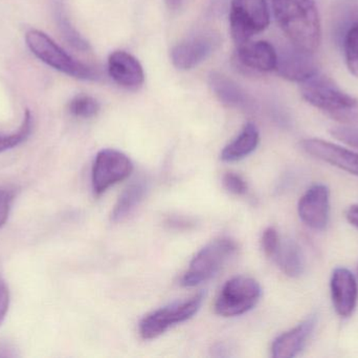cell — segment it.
I'll return each instance as SVG.
<instances>
[{
    "mask_svg": "<svg viewBox=\"0 0 358 358\" xmlns=\"http://www.w3.org/2000/svg\"><path fill=\"white\" fill-rule=\"evenodd\" d=\"M108 73L117 85L126 90H136L144 84V69L140 61L124 50H117L109 56Z\"/></svg>",
    "mask_w": 358,
    "mask_h": 358,
    "instance_id": "obj_13",
    "label": "cell"
},
{
    "mask_svg": "<svg viewBox=\"0 0 358 358\" xmlns=\"http://www.w3.org/2000/svg\"><path fill=\"white\" fill-rule=\"evenodd\" d=\"M25 42L39 60L65 75L81 80H96L100 77L96 69L71 57L50 36L39 29H29L25 33Z\"/></svg>",
    "mask_w": 358,
    "mask_h": 358,
    "instance_id": "obj_3",
    "label": "cell"
},
{
    "mask_svg": "<svg viewBox=\"0 0 358 358\" xmlns=\"http://www.w3.org/2000/svg\"><path fill=\"white\" fill-rule=\"evenodd\" d=\"M204 294H198L185 302L176 303L150 313L140 324V334L144 340H155L178 324L192 319L199 311Z\"/></svg>",
    "mask_w": 358,
    "mask_h": 358,
    "instance_id": "obj_7",
    "label": "cell"
},
{
    "mask_svg": "<svg viewBox=\"0 0 358 358\" xmlns=\"http://www.w3.org/2000/svg\"><path fill=\"white\" fill-rule=\"evenodd\" d=\"M273 14L290 43L315 53L322 41V25L315 0H271Z\"/></svg>",
    "mask_w": 358,
    "mask_h": 358,
    "instance_id": "obj_1",
    "label": "cell"
},
{
    "mask_svg": "<svg viewBox=\"0 0 358 358\" xmlns=\"http://www.w3.org/2000/svg\"><path fill=\"white\" fill-rule=\"evenodd\" d=\"M237 250V243L227 237L210 242L192 260L189 269L181 277V285L195 287L210 281L227 264V261L235 256Z\"/></svg>",
    "mask_w": 358,
    "mask_h": 358,
    "instance_id": "obj_4",
    "label": "cell"
},
{
    "mask_svg": "<svg viewBox=\"0 0 358 358\" xmlns=\"http://www.w3.org/2000/svg\"><path fill=\"white\" fill-rule=\"evenodd\" d=\"M301 220L315 230L327 226L330 214V193L323 184L313 185L301 198L298 206Z\"/></svg>",
    "mask_w": 358,
    "mask_h": 358,
    "instance_id": "obj_11",
    "label": "cell"
},
{
    "mask_svg": "<svg viewBox=\"0 0 358 358\" xmlns=\"http://www.w3.org/2000/svg\"><path fill=\"white\" fill-rule=\"evenodd\" d=\"M330 288L336 313L342 317H351L358 298V286L355 275L348 269H336L330 282Z\"/></svg>",
    "mask_w": 358,
    "mask_h": 358,
    "instance_id": "obj_14",
    "label": "cell"
},
{
    "mask_svg": "<svg viewBox=\"0 0 358 358\" xmlns=\"http://www.w3.org/2000/svg\"><path fill=\"white\" fill-rule=\"evenodd\" d=\"M301 84L303 98L343 125L358 123V99L347 94L328 76L317 71Z\"/></svg>",
    "mask_w": 358,
    "mask_h": 358,
    "instance_id": "obj_2",
    "label": "cell"
},
{
    "mask_svg": "<svg viewBox=\"0 0 358 358\" xmlns=\"http://www.w3.org/2000/svg\"><path fill=\"white\" fill-rule=\"evenodd\" d=\"M344 54L349 71L358 78V21L352 23L345 34Z\"/></svg>",
    "mask_w": 358,
    "mask_h": 358,
    "instance_id": "obj_23",
    "label": "cell"
},
{
    "mask_svg": "<svg viewBox=\"0 0 358 358\" xmlns=\"http://www.w3.org/2000/svg\"><path fill=\"white\" fill-rule=\"evenodd\" d=\"M220 43L218 35L201 33L176 44L171 50V60L178 69H192L208 59Z\"/></svg>",
    "mask_w": 358,
    "mask_h": 358,
    "instance_id": "obj_9",
    "label": "cell"
},
{
    "mask_svg": "<svg viewBox=\"0 0 358 358\" xmlns=\"http://www.w3.org/2000/svg\"><path fill=\"white\" fill-rule=\"evenodd\" d=\"M271 12L266 0H231L229 27L237 46L250 41L256 34L267 29Z\"/></svg>",
    "mask_w": 358,
    "mask_h": 358,
    "instance_id": "obj_5",
    "label": "cell"
},
{
    "mask_svg": "<svg viewBox=\"0 0 358 358\" xmlns=\"http://www.w3.org/2000/svg\"><path fill=\"white\" fill-rule=\"evenodd\" d=\"M208 84L222 104L235 109H248L250 106V97L235 81L223 74L212 71L208 76Z\"/></svg>",
    "mask_w": 358,
    "mask_h": 358,
    "instance_id": "obj_17",
    "label": "cell"
},
{
    "mask_svg": "<svg viewBox=\"0 0 358 358\" xmlns=\"http://www.w3.org/2000/svg\"><path fill=\"white\" fill-rule=\"evenodd\" d=\"M69 111L73 117L90 119L98 115L100 111V103L94 97L77 95L69 102Z\"/></svg>",
    "mask_w": 358,
    "mask_h": 358,
    "instance_id": "obj_24",
    "label": "cell"
},
{
    "mask_svg": "<svg viewBox=\"0 0 358 358\" xmlns=\"http://www.w3.org/2000/svg\"><path fill=\"white\" fill-rule=\"evenodd\" d=\"M34 128V118L31 111L27 109L23 117L22 123L17 132L8 135H0V153L10 151L19 146L31 136Z\"/></svg>",
    "mask_w": 358,
    "mask_h": 358,
    "instance_id": "obj_22",
    "label": "cell"
},
{
    "mask_svg": "<svg viewBox=\"0 0 358 358\" xmlns=\"http://www.w3.org/2000/svg\"><path fill=\"white\" fill-rule=\"evenodd\" d=\"M281 239H280L279 233L277 229L273 227H268L265 229L261 239V245H262L263 252L268 258L275 259L279 249Z\"/></svg>",
    "mask_w": 358,
    "mask_h": 358,
    "instance_id": "obj_25",
    "label": "cell"
},
{
    "mask_svg": "<svg viewBox=\"0 0 358 358\" xmlns=\"http://www.w3.org/2000/svg\"><path fill=\"white\" fill-rule=\"evenodd\" d=\"M50 1H52V11L55 21H56L57 27L65 41L76 50H81V52L90 50V46L88 41L82 37L81 34L76 29L71 21L69 20L63 0H50Z\"/></svg>",
    "mask_w": 358,
    "mask_h": 358,
    "instance_id": "obj_19",
    "label": "cell"
},
{
    "mask_svg": "<svg viewBox=\"0 0 358 358\" xmlns=\"http://www.w3.org/2000/svg\"><path fill=\"white\" fill-rule=\"evenodd\" d=\"M15 357L13 349L8 345H0V357Z\"/></svg>",
    "mask_w": 358,
    "mask_h": 358,
    "instance_id": "obj_32",
    "label": "cell"
},
{
    "mask_svg": "<svg viewBox=\"0 0 358 358\" xmlns=\"http://www.w3.org/2000/svg\"><path fill=\"white\" fill-rule=\"evenodd\" d=\"M10 306V291L6 281L0 277V325L6 319Z\"/></svg>",
    "mask_w": 358,
    "mask_h": 358,
    "instance_id": "obj_29",
    "label": "cell"
},
{
    "mask_svg": "<svg viewBox=\"0 0 358 358\" xmlns=\"http://www.w3.org/2000/svg\"><path fill=\"white\" fill-rule=\"evenodd\" d=\"M223 186L229 193L236 195H243L248 193V184L245 181L239 174H234V172H227L223 177Z\"/></svg>",
    "mask_w": 358,
    "mask_h": 358,
    "instance_id": "obj_27",
    "label": "cell"
},
{
    "mask_svg": "<svg viewBox=\"0 0 358 358\" xmlns=\"http://www.w3.org/2000/svg\"><path fill=\"white\" fill-rule=\"evenodd\" d=\"M166 4H167L168 8L172 11H178L182 8L183 4H185V0H165Z\"/></svg>",
    "mask_w": 358,
    "mask_h": 358,
    "instance_id": "obj_31",
    "label": "cell"
},
{
    "mask_svg": "<svg viewBox=\"0 0 358 358\" xmlns=\"http://www.w3.org/2000/svg\"><path fill=\"white\" fill-rule=\"evenodd\" d=\"M14 198L13 189L0 186V227L3 226L8 220Z\"/></svg>",
    "mask_w": 358,
    "mask_h": 358,
    "instance_id": "obj_28",
    "label": "cell"
},
{
    "mask_svg": "<svg viewBox=\"0 0 358 358\" xmlns=\"http://www.w3.org/2000/svg\"><path fill=\"white\" fill-rule=\"evenodd\" d=\"M147 184L145 181H136L130 184L120 195L119 200L115 203L110 219L113 222L117 223L127 218L136 206L143 201L146 195Z\"/></svg>",
    "mask_w": 358,
    "mask_h": 358,
    "instance_id": "obj_20",
    "label": "cell"
},
{
    "mask_svg": "<svg viewBox=\"0 0 358 358\" xmlns=\"http://www.w3.org/2000/svg\"><path fill=\"white\" fill-rule=\"evenodd\" d=\"M236 61L248 71L258 73L275 71L277 50L267 41H248L238 46Z\"/></svg>",
    "mask_w": 358,
    "mask_h": 358,
    "instance_id": "obj_15",
    "label": "cell"
},
{
    "mask_svg": "<svg viewBox=\"0 0 358 358\" xmlns=\"http://www.w3.org/2000/svg\"><path fill=\"white\" fill-rule=\"evenodd\" d=\"M331 135L343 143L350 145L358 149V126L352 125L336 126L331 130Z\"/></svg>",
    "mask_w": 358,
    "mask_h": 358,
    "instance_id": "obj_26",
    "label": "cell"
},
{
    "mask_svg": "<svg viewBox=\"0 0 358 358\" xmlns=\"http://www.w3.org/2000/svg\"><path fill=\"white\" fill-rule=\"evenodd\" d=\"M134 170L128 156L117 149L99 151L92 166V182L94 195L100 197L107 189L125 180Z\"/></svg>",
    "mask_w": 358,
    "mask_h": 358,
    "instance_id": "obj_8",
    "label": "cell"
},
{
    "mask_svg": "<svg viewBox=\"0 0 358 358\" xmlns=\"http://www.w3.org/2000/svg\"><path fill=\"white\" fill-rule=\"evenodd\" d=\"M308 155L358 177V153L321 139H305L301 143Z\"/></svg>",
    "mask_w": 358,
    "mask_h": 358,
    "instance_id": "obj_12",
    "label": "cell"
},
{
    "mask_svg": "<svg viewBox=\"0 0 358 358\" xmlns=\"http://www.w3.org/2000/svg\"><path fill=\"white\" fill-rule=\"evenodd\" d=\"M260 141L258 128L252 123L244 126L237 138L221 151L220 158L224 162H236L244 159L255 151Z\"/></svg>",
    "mask_w": 358,
    "mask_h": 358,
    "instance_id": "obj_18",
    "label": "cell"
},
{
    "mask_svg": "<svg viewBox=\"0 0 358 358\" xmlns=\"http://www.w3.org/2000/svg\"><path fill=\"white\" fill-rule=\"evenodd\" d=\"M315 326L313 317L306 319L294 329L275 338L271 346V355L275 358L296 357L304 349Z\"/></svg>",
    "mask_w": 358,
    "mask_h": 358,
    "instance_id": "obj_16",
    "label": "cell"
},
{
    "mask_svg": "<svg viewBox=\"0 0 358 358\" xmlns=\"http://www.w3.org/2000/svg\"><path fill=\"white\" fill-rule=\"evenodd\" d=\"M357 271H358V269H357Z\"/></svg>",
    "mask_w": 358,
    "mask_h": 358,
    "instance_id": "obj_33",
    "label": "cell"
},
{
    "mask_svg": "<svg viewBox=\"0 0 358 358\" xmlns=\"http://www.w3.org/2000/svg\"><path fill=\"white\" fill-rule=\"evenodd\" d=\"M347 220L352 226L358 229V204L349 207L348 212H347Z\"/></svg>",
    "mask_w": 358,
    "mask_h": 358,
    "instance_id": "obj_30",
    "label": "cell"
},
{
    "mask_svg": "<svg viewBox=\"0 0 358 358\" xmlns=\"http://www.w3.org/2000/svg\"><path fill=\"white\" fill-rule=\"evenodd\" d=\"M275 260L282 271L288 277H296L302 275L304 268L302 250L292 240H287L283 243L281 242Z\"/></svg>",
    "mask_w": 358,
    "mask_h": 358,
    "instance_id": "obj_21",
    "label": "cell"
},
{
    "mask_svg": "<svg viewBox=\"0 0 358 358\" xmlns=\"http://www.w3.org/2000/svg\"><path fill=\"white\" fill-rule=\"evenodd\" d=\"M261 287L256 280L236 277L227 282L215 303V311L223 317H239L252 310L261 298Z\"/></svg>",
    "mask_w": 358,
    "mask_h": 358,
    "instance_id": "obj_6",
    "label": "cell"
},
{
    "mask_svg": "<svg viewBox=\"0 0 358 358\" xmlns=\"http://www.w3.org/2000/svg\"><path fill=\"white\" fill-rule=\"evenodd\" d=\"M275 71L285 79L299 83L320 71L313 53L301 50L292 43L281 48L280 52L277 50Z\"/></svg>",
    "mask_w": 358,
    "mask_h": 358,
    "instance_id": "obj_10",
    "label": "cell"
}]
</instances>
